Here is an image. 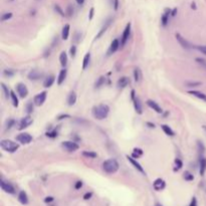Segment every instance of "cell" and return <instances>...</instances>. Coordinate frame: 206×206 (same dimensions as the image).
<instances>
[{
    "label": "cell",
    "instance_id": "cell-1",
    "mask_svg": "<svg viewBox=\"0 0 206 206\" xmlns=\"http://www.w3.org/2000/svg\"><path fill=\"white\" fill-rule=\"evenodd\" d=\"M110 113V107L106 104H100L95 106L92 110V114L93 118L97 120H104L109 116Z\"/></svg>",
    "mask_w": 206,
    "mask_h": 206
},
{
    "label": "cell",
    "instance_id": "cell-2",
    "mask_svg": "<svg viewBox=\"0 0 206 206\" xmlns=\"http://www.w3.org/2000/svg\"><path fill=\"white\" fill-rule=\"evenodd\" d=\"M120 165L116 159H108L103 163V169L108 174H114L119 170Z\"/></svg>",
    "mask_w": 206,
    "mask_h": 206
},
{
    "label": "cell",
    "instance_id": "cell-3",
    "mask_svg": "<svg viewBox=\"0 0 206 206\" xmlns=\"http://www.w3.org/2000/svg\"><path fill=\"white\" fill-rule=\"evenodd\" d=\"M0 147L2 148V150L8 152V153H14L19 149V144L5 139V140H1V142H0Z\"/></svg>",
    "mask_w": 206,
    "mask_h": 206
},
{
    "label": "cell",
    "instance_id": "cell-4",
    "mask_svg": "<svg viewBox=\"0 0 206 206\" xmlns=\"http://www.w3.org/2000/svg\"><path fill=\"white\" fill-rule=\"evenodd\" d=\"M131 26H132L131 22H129V23H127L126 27H125L123 31V35H122V37H121V47H124L126 46L127 41L129 40L130 35H131Z\"/></svg>",
    "mask_w": 206,
    "mask_h": 206
},
{
    "label": "cell",
    "instance_id": "cell-5",
    "mask_svg": "<svg viewBox=\"0 0 206 206\" xmlns=\"http://www.w3.org/2000/svg\"><path fill=\"white\" fill-rule=\"evenodd\" d=\"M61 147L68 152H75L79 150V144L74 141H64L61 143Z\"/></svg>",
    "mask_w": 206,
    "mask_h": 206
},
{
    "label": "cell",
    "instance_id": "cell-6",
    "mask_svg": "<svg viewBox=\"0 0 206 206\" xmlns=\"http://www.w3.org/2000/svg\"><path fill=\"white\" fill-rule=\"evenodd\" d=\"M112 23H113V18H112V17H109V18H107L106 21H105V23H104V25L102 26V28L100 29V31H98V34L96 35L95 39H100V38L103 36V35H104V34L107 32V30H108V28L110 27Z\"/></svg>",
    "mask_w": 206,
    "mask_h": 206
},
{
    "label": "cell",
    "instance_id": "cell-7",
    "mask_svg": "<svg viewBox=\"0 0 206 206\" xmlns=\"http://www.w3.org/2000/svg\"><path fill=\"white\" fill-rule=\"evenodd\" d=\"M175 37H176V39H177V41L179 42V44L184 48V49H187V50H189V49H192L193 48V46L188 41V40H186L184 37L182 36V35L180 34V33H176L175 34Z\"/></svg>",
    "mask_w": 206,
    "mask_h": 206
},
{
    "label": "cell",
    "instance_id": "cell-8",
    "mask_svg": "<svg viewBox=\"0 0 206 206\" xmlns=\"http://www.w3.org/2000/svg\"><path fill=\"white\" fill-rule=\"evenodd\" d=\"M16 141L19 142L20 144L27 145L31 141H32V136L29 135L28 133H21L16 137Z\"/></svg>",
    "mask_w": 206,
    "mask_h": 206
},
{
    "label": "cell",
    "instance_id": "cell-9",
    "mask_svg": "<svg viewBox=\"0 0 206 206\" xmlns=\"http://www.w3.org/2000/svg\"><path fill=\"white\" fill-rule=\"evenodd\" d=\"M0 186H1L2 190L5 191L6 193H8V194H14V193H15V188H14V186H13L11 183H9V182L4 181L3 179H1V180H0Z\"/></svg>",
    "mask_w": 206,
    "mask_h": 206
},
{
    "label": "cell",
    "instance_id": "cell-10",
    "mask_svg": "<svg viewBox=\"0 0 206 206\" xmlns=\"http://www.w3.org/2000/svg\"><path fill=\"white\" fill-rule=\"evenodd\" d=\"M46 96H47V93L46 91L37 93V95L35 96L34 98H33V103L35 104V106H37V107L42 106L44 104V102H46Z\"/></svg>",
    "mask_w": 206,
    "mask_h": 206
},
{
    "label": "cell",
    "instance_id": "cell-11",
    "mask_svg": "<svg viewBox=\"0 0 206 206\" xmlns=\"http://www.w3.org/2000/svg\"><path fill=\"white\" fill-rule=\"evenodd\" d=\"M16 92L19 95V97L22 98H26V97H27V95H28V89H27V87H26L25 84H22V83H19V84H16Z\"/></svg>",
    "mask_w": 206,
    "mask_h": 206
},
{
    "label": "cell",
    "instance_id": "cell-12",
    "mask_svg": "<svg viewBox=\"0 0 206 206\" xmlns=\"http://www.w3.org/2000/svg\"><path fill=\"white\" fill-rule=\"evenodd\" d=\"M32 123H33V119L31 118L29 115L26 116V117L22 118V119L20 120L19 126H18V130H20V131H21V130H24V129H26L27 127H29Z\"/></svg>",
    "mask_w": 206,
    "mask_h": 206
},
{
    "label": "cell",
    "instance_id": "cell-13",
    "mask_svg": "<svg viewBox=\"0 0 206 206\" xmlns=\"http://www.w3.org/2000/svg\"><path fill=\"white\" fill-rule=\"evenodd\" d=\"M171 11L172 9H170V8H166V9L164 10L162 16H161V24L162 26H167L168 22H169V17L171 16Z\"/></svg>",
    "mask_w": 206,
    "mask_h": 206
},
{
    "label": "cell",
    "instance_id": "cell-14",
    "mask_svg": "<svg viewBox=\"0 0 206 206\" xmlns=\"http://www.w3.org/2000/svg\"><path fill=\"white\" fill-rule=\"evenodd\" d=\"M43 77V73L42 71H39L37 69H32L29 71V74L27 75L28 79L30 80H38Z\"/></svg>",
    "mask_w": 206,
    "mask_h": 206
},
{
    "label": "cell",
    "instance_id": "cell-15",
    "mask_svg": "<svg viewBox=\"0 0 206 206\" xmlns=\"http://www.w3.org/2000/svg\"><path fill=\"white\" fill-rule=\"evenodd\" d=\"M165 187H166V182H165L163 179H161V178H157V179H156V180L153 182V188H154L156 191L163 190Z\"/></svg>",
    "mask_w": 206,
    "mask_h": 206
},
{
    "label": "cell",
    "instance_id": "cell-16",
    "mask_svg": "<svg viewBox=\"0 0 206 206\" xmlns=\"http://www.w3.org/2000/svg\"><path fill=\"white\" fill-rule=\"evenodd\" d=\"M146 104L149 106L152 110L155 111L156 113H158V114H162V113H163L162 108H161V107L158 105V103H156L155 101H153V100H148Z\"/></svg>",
    "mask_w": 206,
    "mask_h": 206
},
{
    "label": "cell",
    "instance_id": "cell-17",
    "mask_svg": "<svg viewBox=\"0 0 206 206\" xmlns=\"http://www.w3.org/2000/svg\"><path fill=\"white\" fill-rule=\"evenodd\" d=\"M127 159H128V161L130 163H131L134 167H135V169H137L139 172H141L142 174H145V170H144V168L142 167V165L139 163V162H137V160H135V158L134 157H129V156H127Z\"/></svg>",
    "mask_w": 206,
    "mask_h": 206
},
{
    "label": "cell",
    "instance_id": "cell-18",
    "mask_svg": "<svg viewBox=\"0 0 206 206\" xmlns=\"http://www.w3.org/2000/svg\"><path fill=\"white\" fill-rule=\"evenodd\" d=\"M119 48H120V41H119V39L116 38V39L113 40V41H112L108 53H109V55H113V53H115Z\"/></svg>",
    "mask_w": 206,
    "mask_h": 206
},
{
    "label": "cell",
    "instance_id": "cell-19",
    "mask_svg": "<svg viewBox=\"0 0 206 206\" xmlns=\"http://www.w3.org/2000/svg\"><path fill=\"white\" fill-rule=\"evenodd\" d=\"M133 102H134V108H135V111L137 112V114L142 115L143 114V109H142V104L140 102V98H139L138 97H136L133 100Z\"/></svg>",
    "mask_w": 206,
    "mask_h": 206
},
{
    "label": "cell",
    "instance_id": "cell-20",
    "mask_svg": "<svg viewBox=\"0 0 206 206\" xmlns=\"http://www.w3.org/2000/svg\"><path fill=\"white\" fill-rule=\"evenodd\" d=\"M129 84H130L129 78L128 77H122L121 79H119V80L117 82V87L119 89H124V88H126Z\"/></svg>",
    "mask_w": 206,
    "mask_h": 206
},
{
    "label": "cell",
    "instance_id": "cell-21",
    "mask_svg": "<svg viewBox=\"0 0 206 206\" xmlns=\"http://www.w3.org/2000/svg\"><path fill=\"white\" fill-rule=\"evenodd\" d=\"M206 171V158L201 156L200 160H199V172H200V175L203 176L204 173Z\"/></svg>",
    "mask_w": 206,
    "mask_h": 206
},
{
    "label": "cell",
    "instance_id": "cell-22",
    "mask_svg": "<svg viewBox=\"0 0 206 206\" xmlns=\"http://www.w3.org/2000/svg\"><path fill=\"white\" fill-rule=\"evenodd\" d=\"M66 75H68V70L65 69H61L60 71V74H59V77H57V84H59V86H61L62 83L65 82L66 79Z\"/></svg>",
    "mask_w": 206,
    "mask_h": 206
},
{
    "label": "cell",
    "instance_id": "cell-23",
    "mask_svg": "<svg viewBox=\"0 0 206 206\" xmlns=\"http://www.w3.org/2000/svg\"><path fill=\"white\" fill-rule=\"evenodd\" d=\"M75 103H77V93L74 91H71L68 97V105L71 107V106H74Z\"/></svg>",
    "mask_w": 206,
    "mask_h": 206
},
{
    "label": "cell",
    "instance_id": "cell-24",
    "mask_svg": "<svg viewBox=\"0 0 206 206\" xmlns=\"http://www.w3.org/2000/svg\"><path fill=\"white\" fill-rule=\"evenodd\" d=\"M188 93H190V95L194 96L196 98H198L199 100H201V101L206 102V95H205V93H203L202 92H199V91H189V92H188Z\"/></svg>",
    "mask_w": 206,
    "mask_h": 206
},
{
    "label": "cell",
    "instance_id": "cell-25",
    "mask_svg": "<svg viewBox=\"0 0 206 206\" xmlns=\"http://www.w3.org/2000/svg\"><path fill=\"white\" fill-rule=\"evenodd\" d=\"M69 30H70V26L69 24H65L64 27H62L61 31V38L64 40H66L69 36Z\"/></svg>",
    "mask_w": 206,
    "mask_h": 206
},
{
    "label": "cell",
    "instance_id": "cell-26",
    "mask_svg": "<svg viewBox=\"0 0 206 206\" xmlns=\"http://www.w3.org/2000/svg\"><path fill=\"white\" fill-rule=\"evenodd\" d=\"M55 75H48V77L46 79V80L43 82V87L44 88H50L52 84H53V83H55Z\"/></svg>",
    "mask_w": 206,
    "mask_h": 206
},
{
    "label": "cell",
    "instance_id": "cell-27",
    "mask_svg": "<svg viewBox=\"0 0 206 206\" xmlns=\"http://www.w3.org/2000/svg\"><path fill=\"white\" fill-rule=\"evenodd\" d=\"M18 201L21 204H27L28 203V197L27 194L24 191H20L18 194Z\"/></svg>",
    "mask_w": 206,
    "mask_h": 206
},
{
    "label": "cell",
    "instance_id": "cell-28",
    "mask_svg": "<svg viewBox=\"0 0 206 206\" xmlns=\"http://www.w3.org/2000/svg\"><path fill=\"white\" fill-rule=\"evenodd\" d=\"M161 128H162L163 132H164L165 134H166L167 136L173 137L174 135H175V133H174V131L168 126V125H161Z\"/></svg>",
    "mask_w": 206,
    "mask_h": 206
},
{
    "label": "cell",
    "instance_id": "cell-29",
    "mask_svg": "<svg viewBox=\"0 0 206 206\" xmlns=\"http://www.w3.org/2000/svg\"><path fill=\"white\" fill-rule=\"evenodd\" d=\"M68 55H66L65 51H61V53L60 55V62L61 66H65L66 65H68Z\"/></svg>",
    "mask_w": 206,
    "mask_h": 206
},
{
    "label": "cell",
    "instance_id": "cell-30",
    "mask_svg": "<svg viewBox=\"0 0 206 206\" xmlns=\"http://www.w3.org/2000/svg\"><path fill=\"white\" fill-rule=\"evenodd\" d=\"M89 61H91V53L88 52L86 53V55L84 57V60H83V69H87V68L89 65Z\"/></svg>",
    "mask_w": 206,
    "mask_h": 206
},
{
    "label": "cell",
    "instance_id": "cell-31",
    "mask_svg": "<svg viewBox=\"0 0 206 206\" xmlns=\"http://www.w3.org/2000/svg\"><path fill=\"white\" fill-rule=\"evenodd\" d=\"M10 98L12 101V105L14 106L15 108H17L18 105H19V102H18V98H17L14 91H10Z\"/></svg>",
    "mask_w": 206,
    "mask_h": 206
},
{
    "label": "cell",
    "instance_id": "cell-32",
    "mask_svg": "<svg viewBox=\"0 0 206 206\" xmlns=\"http://www.w3.org/2000/svg\"><path fill=\"white\" fill-rule=\"evenodd\" d=\"M182 167H183L182 161H181L180 159H179V158L175 159V161H174V168H173V171H174V172H178L179 170H180Z\"/></svg>",
    "mask_w": 206,
    "mask_h": 206
},
{
    "label": "cell",
    "instance_id": "cell-33",
    "mask_svg": "<svg viewBox=\"0 0 206 206\" xmlns=\"http://www.w3.org/2000/svg\"><path fill=\"white\" fill-rule=\"evenodd\" d=\"M134 79H135L136 83H139L142 79V71L139 68H136L134 69Z\"/></svg>",
    "mask_w": 206,
    "mask_h": 206
},
{
    "label": "cell",
    "instance_id": "cell-34",
    "mask_svg": "<svg viewBox=\"0 0 206 206\" xmlns=\"http://www.w3.org/2000/svg\"><path fill=\"white\" fill-rule=\"evenodd\" d=\"M83 156L84 157H87L89 159H95L98 157V154L93 151H84L83 152Z\"/></svg>",
    "mask_w": 206,
    "mask_h": 206
},
{
    "label": "cell",
    "instance_id": "cell-35",
    "mask_svg": "<svg viewBox=\"0 0 206 206\" xmlns=\"http://www.w3.org/2000/svg\"><path fill=\"white\" fill-rule=\"evenodd\" d=\"M105 83H106V78L104 77V75H102V77H100V78L97 79V82H96V84H95L96 89H100L101 87L104 86Z\"/></svg>",
    "mask_w": 206,
    "mask_h": 206
},
{
    "label": "cell",
    "instance_id": "cell-36",
    "mask_svg": "<svg viewBox=\"0 0 206 206\" xmlns=\"http://www.w3.org/2000/svg\"><path fill=\"white\" fill-rule=\"evenodd\" d=\"M15 74V70L12 69H6L3 70V75L6 78H12Z\"/></svg>",
    "mask_w": 206,
    "mask_h": 206
},
{
    "label": "cell",
    "instance_id": "cell-37",
    "mask_svg": "<svg viewBox=\"0 0 206 206\" xmlns=\"http://www.w3.org/2000/svg\"><path fill=\"white\" fill-rule=\"evenodd\" d=\"M143 150L142 149H140V148H134V150H133V157L134 158H139V157H141V156L143 155Z\"/></svg>",
    "mask_w": 206,
    "mask_h": 206
},
{
    "label": "cell",
    "instance_id": "cell-38",
    "mask_svg": "<svg viewBox=\"0 0 206 206\" xmlns=\"http://www.w3.org/2000/svg\"><path fill=\"white\" fill-rule=\"evenodd\" d=\"M1 89H2V91H3V93H4V97H5V98H10V91L5 86V84L1 83Z\"/></svg>",
    "mask_w": 206,
    "mask_h": 206
},
{
    "label": "cell",
    "instance_id": "cell-39",
    "mask_svg": "<svg viewBox=\"0 0 206 206\" xmlns=\"http://www.w3.org/2000/svg\"><path fill=\"white\" fill-rule=\"evenodd\" d=\"M34 103H32V102H28L27 104H26V107H25V109H26V112H27V114H31L33 112V110H34Z\"/></svg>",
    "mask_w": 206,
    "mask_h": 206
},
{
    "label": "cell",
    "instance_id": "cell-40",
    "mask_svg": "<svg viewBox=\"0 0 206 206\" xmlns=\"http://www.w3.org/2000/svg\"><path fill=\"white\" fill-rule=\"evenodd\" d=\"M13 16L12 12H6V13H3L1 15V21H6V20H9L11 17Z\"/></svg>",
    "mask_w": 206,
    "mask_h": 206
},
{
    "label": "cell",
    "instance_id": "cell-41",
    "mask_svg": "<svg viewBox=\"0 0 206 206\" xmlns=\"http://www.w3.org/2000/svg\"><path fill=\"white\" fill-rule=\"evenodd\" d=\"M55 10L56 11V13H59L60 16H66L65 12L62 10V8L59 5V4H55Z\"/></svg>",
    "mask_w": 206,
    "mask_h": 206
},
{
    "label": "cell",
    "instance_id": "cell-42",
    "mask_svg": "<svg viewBox=\"0 0 206 206\" xmlns=\"http://www.w3.org/2000/svg\"><path fill=\"white\" fill-rule=\"evenodd\" d=\"M14 125H15V120H13V119H9L6 122V131H8V130H10L12 127H14Z\"/></svg>",
    "mask_w": 206,
    "mask_h": 206
},
{
    "label": "cell",
    "instance_id": "cell-43",
    "mask_svg": "<svg viewBox=\"0 0 206 206\" xmlns=\"http://www.w3.org/2000/svg\"><path fill=\"white\" fill-rule=\"evenodd\" d=\"M57 134H59V131H57L56 129H53L52 131L46 133V136H47L48 138H56V137H57Z\"/></svg>",
    "mask_w": 206,
    "mask_h": 206
},
{
    "label": "cell",
    "instance_id": "cell-44",
    "mask_svg": "<svg viewBox=\"0 0 206 206\" xmlns=\"http://www.w3.org/2000/svg\"><path fill=\"white\" fill-rule=\"evenodd\" d=\"M185 84L189 88H195V87L201 86V83L200 82H186Z\"/></svg>",
    "mask_w": 206,
    "mask_h": 206
},
{
    "label": "cell",
    "instance_id": "cell-45",
    "mask_svg": "<svg viewBox=\"0 0 206 206\" xmlns=\"http://www.w3.org/2000/svg\"><path fill=\"white\" fill-rule=\"evenodd\" d=\"M197 148H198V151L200 154H203L205 152V146L203 145L202 142H200V141L197 142Z\"/></svg>",
    "mask_w": 206,
    "mask_h": 206
},
{
    "label": "cell",
    "instance_id": "cell-46",
    "mask_svg": "<svg viewBox=\"0 0 206 206\" xmlns=\"http://www.w3.org/2000/svg\"><path fill=\"white\" fill-rule=\"evenodd\" d=\"M184 179L186 181H192L194 179V176H193V174H191L189 171H185V173H184Z\"/></svg>",
    "mask_w": 206,
    "mask_h": 206
},
{
    "label": "cell",
    "instance_id": "cell-47",
    "mask_svg": "<svg viewBox=\"0 0 206 206\" xmlns=\"http://www.w3.org/2000/svg\"><path fill=\"white\" fill-rule=\"evenodd\" d=\"M74 7L71 6V5H69L68 6V8H66V12H65V15L66 16H69V17H70V16H73V14H74Z\"/></svg>",
    "mask_w": 206,
    "mask_h": 206
},
{
    "label": "cell",
    "instance_id": "cell-48",
    "mask_svg": "<svg viewBox=\"0 0 206 206\" xmlns=\"http://www.w3.org/2000/svg\"><path fill=\"white\" fill-rule=\"evenodd\" d=\"M69 53H70V56L71 57H74L75 55H77V46H73L69 49Z\"/></svg>",
    "mask_w": 206,
    "mask_h": 206
},
{
    "label": "cell",
    "instance_id": "cell-49",
    "mask_svg": "<svg viewBox=\"0 0 206 206\" xmlns=\"http://www.w3.org/2000/svg\"><path fill=\"white\" fill-rule=\"evenodd\" d=\"M119 6H120V1L119 0H113V8L115 11H117L119 9Z\"/></svg>",
    "mask_w": 206,
    "mask_h": 206
},
{
    "label": "cell",
    "instance_id": "cell-50",
    "mask_svg": "<svg viewBox=\"0 0 206 206\" xmlns=\"http://www.w3.org/2000/svg\"><path fill=\"white\" fill-rule=\"evenodd\" d=\"M93 15H95V8L91 7V9H89V19L92 20L93 18Z\"/></svg>",
    "mask_w": 206,
    "mask_h": 206
},
{
    "label": "cell",
    "instance_id": "cell-51",
    "mask_svg": "<svg viewBox=\"0 0 206 206\" xmlns=\"http://www.w3.org/2000/svg\"><path fill=\"white\" fill-rule=\"evenodd\" d=\"M197 49H198L199 51H201L204 55H206V46H197Z\"/></svg>",
    "mask_w": 206,
    "mask_h": 206
},
{
    "label": "cell",
    "instance_id": "cell-52",
    "mask_svg": "<svg viewBox=\"0 0 206 206\" xmlns=\"http://www.w3.org/2000/svg\"><path fill=\"white\" fill-rule=\"evenodd\" d=\"M83 187V182L82 181H77L74 184V188L75 189H80V188Z\"/></svg>",
    "mask_w": 206,
    "mask_h": 206
},
{
    "label": "cell",
    "instance_id": "cell-53",
    "mask_svg": "<svg viewBox=\"0 0 206 206\" xmlns=\"http://www.w3.org/2000/svg\"><path fill=\"white\" fill-rule=\"evenodd\" d=\"M92 196H93V193H92V192H88V193H86V194L84 195V200H88V199L91 198Z\"/></svg>",
    "mask_w": 206,
    "mask_h": 206
},
{
    "label": "cell",
    "instance_id": "cell-54",
    "mask_svg": "<svg viewBox=\"0 0 206 206\" xmlns=\"http://www.w3.org/2000/svg\"><path fill=\"white\" fill-rule=\"evenodd\" d=\"M70 116L69 115H66V114H62V115H60L59 117H57V120H62V119H66V118H69Z\"/></svg>",
    "mask_w": 206,
    "mask_h": 206
},
{
    "label": "cell",
    "instance_id": "cell-55",
    "mask_svg": "<svg viewBox=\"0 0 206 206\" xmlns=\"http://www.w3.org/2000/svg\"><path fill=\"white\" fill-rule=\"evenodd\" d=\"M189 206H197V199H196V197H193V198H192Z\"/></svg>",
    "mask_w": 206,
    "mask_h": 206
},
{
    "label": "cell",
    "instance_id": "cell-56",
    "mask_svg": "<svg viewBox=\"0 0 206 206\" xmlns=\"http://www.w3.org/2000/svg\"><path fill=\"white\" fill-rule=\"evenodd\" d=\"M196 61H198L200 65H202L206 66V61H205L204 60H202V59H196Z\"/></svg>",
    "mask_w": 206,
    "mask_h": 206
},
{
    "label": "cell",
    "instance_id": "cell-57",
    "mask_svg": "<svg viewBox=\"0 0 206 206\" xmlns=\"http://www.w3.org/2000/svg\"><path fill=\"white\" fill-rule=\"evenodd\" d=\"M53 201V197H46V199H44V202L46 203H50Z\"/></svg>",
    "mask_w": 206,
    "mask_h": 206
},
{
    "label": "cell",
    "instance_id": "cell-58",
    "mask_svg": "<svg viewBox=\"0 0 206 206\" xmlns=\"http://www.w3.org/2000/svg\"><path fill=\"white\" fill-rule=\"evenodd\" d=\"M177 12H178V9H177V8H173L172 11H171V16L174 17V16L176 15V13H177Z\"/></svg>",
    "mask_w": 206,
    "mask_h": 206
},
{
    "label": "cell",
    "instance_id": "cell-59",
    "mask_svg": "<svg viewBox=\"0 0 206 206\" xmlns=\"http://www.w3.org/2000/svg\"><path fill=\"white\" fill-rule=\"evenodd\" d=\"M135 98H136V92H135V89H132V91H131V98H132V101Z\"/></svg>",
    "mask_w": 206,
    "mask_h": 206
},
{
    "label": "cell",
    "instance_id": "cell-60",
    "mask_svg": "<svg viewBox=\"0 0 206 206\" xmlns=\"http://www.w3.org/2000/svg\"><path fill=\"white\" fill-rule=\"evenodd\" d=\"M191 9H193V10H196V9H197L196 3H195L194 1H192V2H191Z\"/></svg>",
    "mask_w": 206,
    "mask_h": 206
},
{
    "label": "cell",
    "instance_id": "cell-61",
    "mask_svg": "<svg viewBox=\"0 0 206 206\" xmlns=\"http://www.w3.org/2000/svg\"><path fill=\"white\" fill-rule=\"evenodd\" d=\"M146 125H147V126H148V127H149V128H153V129L155 128V125H154L153 123H150V122H147V123H146Z\"/></svg>",
    "mask_w": 206,
    "mask_h": 206
},
{
    "label": "cell",
    "instance_id": "cell-62",
    "mask_svg": "<svg viewBox=\"0 0 206 206\" xmlns=\"http://www.w3.org/2000/svg\"><path fill=\"white\" fill-rule=\"evenodd\" d=\"M84 1H86V0H75V2H77L79 5H83V4L84 3Z\"/></svg>",
    "mask_w": 206,
    "mask_h": 206
},
{
    "label": "cell",
    "instance_id": "cell-63",
    "mask_svg": "<svg viewBox=\"0 0 206 206\" xmlns=\"http://www.w3.org/2000/svg\"><path fill=\"white\" fill-rule=\"evenodd\" d=\"M155 206H162V205H161V204H159V203H157V204H156Z\"/></svg>",
    "mask_w": 206,
    "mask_h": 206
},
{
    "label": "cell",
    "instance_id": "cell-64",
    "mask_svg": "<svg viewBox=\"0 0 206 206\" xmlns=\"http://www.w3.org/2000/svg\"><path fill=\"white\" fill-rule=\"evenodd\" d=\"M204 129H205V130H206V126H204Z\"/></svg>",
    "mask_w": 206,
    "mask_h": 206
}]
</instances>
